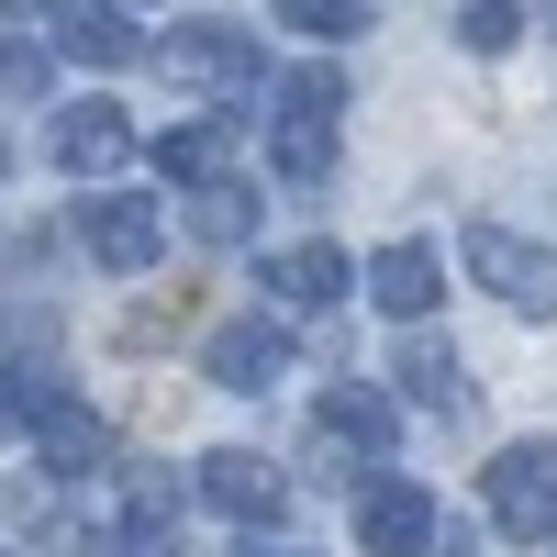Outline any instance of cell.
I'll list each match as a JSON object with an SVG mask.
<instances>
[{
	"label": "cell",
	"mask_w": 557,
	"mask_h": 557,
	"mask_svg": "<svg viewBox=\"0 0 557 557\" xmlns=\"http://www.w3.org/2000/svg\"><path fill=\"white\" fill-rule=\"evenodd\" d=\"M34 412H45V380L34 368H0V435H23Z\"/></svg>",
	"instance_id": "obj_20"
},
{
	"label": "cell",
	"mask_w": 557,
	"mask_h": 557,
	"mask_svg": "<svg viewBox=\"0 0 557 557\" xmlns=\"http://www.w3.org/2000/svg\"><path fill=\"white\" fill-rule=\"evenodd\" d=\"M45 146H57L67 178H112V168L134 157V123H123L112 101H78V112H57V134H45Z\"/></svg>",
	"instance_id": "obj_9"
},
{
	"label": "cell",
	"mask_w": 557,
	"mask_h": 557,
	"mask_svg": "<svg viewBox=\"0 0 557 557\" xmlns=\"http://www.w3.org/2000/svg\"><path fill=\"white\" fill-rule=\"evenodd\" d=\"M34 435H45V457H57V469H89V457H101V412H89L78 391H57V380H45Z\"/></svg>",
	"instance_id": "obj_15"
},
{
	"label": "cell",
	"mask_w": 557,
	"mask_h": 557,
	"mask_svg": "<svg viewBox=\"0 0 557 557\" xmlns=\"http://www.w3.org/2000/svg\"><path fill=\"white\" fill-rule=\"evenodd\" d=\"M78 246L101 257L112 278H134V268H157L168 212H157V201H134V190H89V201H78Z\"/></svg>",
	"instance_id": "obj_5"
},
{
	"label": "cell",
	"mask_w": 557,
	"mask_h": 557,
	"mask_svg": "<svg viewBox=\"0 0 557 557\" xmlns=\"http://www.w3.org/2000/svg\"><path fill=\"white\" fill-rule=\"evenodd\" d=\"M401 391L424 412H469V368H457V346H401Z\"/></svg>",
	"instance_id": "obj_16"
},
{
	"label": "cell",
	"mask_w": 557,
	"mask_h": 557,
	"mask_svg": "<svg viewBox=\"0 0 557 557\" xmlns=\"http://www.w3.org/2000/svg\"><path fill=\"white\" fill-rule=\"evenodd\" d=\"M190 235H201V246H246V235H257V190H246V178L190 190Z\"/></svg>",
	"instance_id": "obj_17"
},
{
	"label": "cell",
	"mask_w": 557,
	"mask_h": 557,
	"mask_svg": "<svg viewBox=\"0 0 557 557\" xmlns=\"http://www.w3.org/2000/svg\"><path fill=\"white\" fill-rule=\"evenodd\" d=\"M201 502L235 513V524H278V513H290V480H278L257 446H212L201 457Z\"/></svg>",
	"instance_id": "obj_7"
},
{
	"label": "cell",
	"mask_w": 557,
	"mask_h": 557,
	"mask_svg": "<svg viewBox=\"0 0 557 557\" xmlns=\"http://www.w3.org/2000/svg\"><path fill=\"white\" fill-rule=\"evenodd\" d=\"M368 12H380V0H278V23H301V34H323V45H335V34H357Z\"/></svg>",
	"instance_id": "obj_19"
},
{
	"label": "cell",
	"mask_w": 557,
	"mask_h": 557,
	"mask_svg": "<svg viewBox=\"0 0 557 557\" xmlns=\"http://www.w3.org/2000/svg\"><path fill=\"white\" fill-rule=\"evenodd\" d=\"M157 57H168V78H178V89H201V101H246L257 67H268L246 23H178Z\"/></svg>",
	"instance_id": "obj_4"
},
{
	"label": "cell",
	"mask_w": 557,
	"mask_h": 557,
	"mask_svg": "<svg viewBox=\"0 0 557 557\" xmlns=\"http://www.w3.org/2000/svg\"><path fill=\"white\" fill-rule=\"evenodd\" d=\"M323 446H357V457H391V435H401V412L380 401V391H323Z\"/></svg>",
	"instance_id": "obj_14"
},
{
	"label": "cell",
	"mask_w": 557,
	"mask_h": 557,
	"mask_svg": "<svg viewBox=\"0 0 557 557\" xmlns=\"http://www.w3.org/2000/svg\"><path fill=\"white\" fill-rule=\"evenodd\" d=\"M0 168H12V157H0Z\"/></svg>",
	"instance_id": "obj_24"
},
{
	"label": "cell",
	"mask_w": 557,
	"mask_h": 557,
	"mask_svg": "<svg viewBox=\"0 0 557 557\" xmlns=\"http://www.w3.org/2000/svg\"><path fill=\"white\" fill-rule=\"evenodd\" d=\"M34 12H57V0H0V23H34Z\"/></svg>",
	"instance_id": "obj_22"
},
{
	"label": "cell",
	"mask_w": 557,
	"mask_h": 557,
	"mask_svg": "<svg viewBox=\"0 0 557 557\" xmlns=\"http://www.w3.org/2000/svg\"><path fill=\"white\" fill-rule=\"evenodd\" d=\"M57 45H67L78 67H134V57H146V34H134L112 0H67V12H57Z\"/></svg>",
	"instance_id": "obj_13"
},
{
	"label": "cell",
	"mask_w": 557,
	"mask_h": 557,
	"mask_svg": "<svg viewBox=\"0 0 557 557\" xmlns=\"http://www.w3.org/2000/svg\"><path fill=\"white\" fill-rule=\"evenodd\" d=\"M546 23H557V0H546Z\"/></svg>",
	"instance_id": "obj_23"
},
{
	"label": "cell",
	"mask_w": 557,
	"mask_h": 557,
	"mask_svg": "<svg viewBox=\"0 0 557 557\" xmlns=\"http://www.w3.org/2000/svg\"><path fill=\"white\" fill-rule=\"evenodd\" d=\"M157 168L178 178V190H223V178H235V123H178V134H157Z\"/></svg>",
	"instance_id": "obj_12"
},
{
	"label": "cell",
	"mask_w": 557,
	"mask_h": 557,
	"mask_svg": "<svg viewBox=\"0 0 557 557\" xmlns=\"http://www.w3.org/2000/svg\"><path fill=\"white\" fill-rule=\"evenodd\" d=\"M0 89H12V101H34V89H45V57H34V45H0Z\"/></svg>",
	"instance_id": "obj_21"
},
{
	"label": "cell",
	"mask_w": 557,
	"mask_h": 557,
	"mask_svg": "<svg viewBox=\"0 0 557 557\" xmlns=\"http://www.w3.org/2000/svg\"><path fill=\"white\" fill-rule=\"evenodd\" d=\"M491 524L502 535H546L557 546V446H502L491 457Z\"/></svg>",
	"instance_id": "obj_6"
},
{
	"label": "cell",
	"mask_w": 557,
	"mask_h": 557,
	"mask_svg": "<svg viewBox=\"0 0 557 557\" xmlns=\"http://www.w3.org/2000/svg\"><path fill=\"white\" fill-rule=\"evenodd\" d=\"M357 546H368V557H435V546H446L435 491H424V480H401V469L357 480Z\"/></svg>",
	"instance_id": "obj_2"
},
{
	"label": "cell",
	"mask_w": 557,
	"mask_h": 557,
	"mask_svg": "<svg viewBox=\"0 0 557 557\" xmlns=\"http://www.w3.org/2000/svg\"><path fill=\"white\" fill-rule=\"evenodd\" d=\"M368 301H380L391 323L435 312V301H446V257H435V246H380V257H368Z\"/></svg>",
	"instance_id": "obj_10"
},
{
	"label": "cell",
	"mask_w": 557,
	"mask_h": 557,
	"mask_svg": "<svg viewBox=\"0 0 557 557\" xmlns=\"http://www.w3.org/2000/svg\"><path fill=\"white\" fill-rule=\"evenodd\" d=\"M457 257H469V278H480V290L491 301H513V312H557V246H524L513 235V223H469V246H457Z\"/></svg>",
	"instance_id": "obj_3"
},
{
	"label": "cell",
	"mask_w": 557,
	"mask_h": 557,
	"mask_svg": "<svg viewBox=\"0 0 557 557\" xmlns=\"http://www.w3.org/2000/svg\"><path fill=\"white\" fill-rule=\"evenodd\" d=\"M201 368H212L223 391H268V380H290V323H268V312L223 323V335L201 346Z\"/></svg>",
	"instance_id": "obj_8"
},
{
	"label": "cell",
	"mask_w": 557,
	"mask_h": 557,
	"mask_svg": "<svg viewBox=\"0 0 557 557\" xmlns=\"http://www.w3.org/2000/svg\"><path fill=\"white\" fill-rule=\"evenodd\" d=\"M335 134H346V78L335 67H290L278 78V123H268V168L290 190H323L335 178Z\"/></svg>",
	"instance_id": "obj_1"
},
{
	"label": "cell",
	"mask_w": 557,
	"mask_h": 557,
	"mask_svg": "<svg viewBox=\"0 0 557 557\" xmlns=\"http://www.w3.org/2000/svg\"><path fill=\"white\" fill-rule=\"evenodd\" d=\"M257 290H268V301H290V312H323V301H346V290H357V268H346L335 246H278Z\"/></svg>",
	"instance_id": "obj_11"
},
{
	"label": "cell",
	"mask_w": 557,
	"mask_h": 557,
	"mask_svg": "<svg viewBox=\"0 0 557 557\" xmlns=\"http://www.w3.org/2000/svg\"><path fill=\"white\" fill-rule=\"evenodd\" d=\"M513 34H524V0H457V45L469 57H502Z\"/></svg>",
	"instance_id": "obj_18"
}]
</instances>
